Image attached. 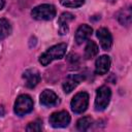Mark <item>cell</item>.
Returning <instances> with one entry per match:
<instances>
[{
  "mask_svg": "<svg viewBox=\"0 0 132 132\" xmlns=\"http://www.w3.org/2000/svg\"><path fill=\"white\" fill-rule=\"evenodd\" d=\"M66 50H67L66 43H59V44H56V45L50 47L45 53H43L40 56V58H39L40 64L42 66H46L52 61L59 60V59L63 58L66 53Z\"/></svg>",
  "mask_w": 132,
  "mask_h": 132,
  "instance_id": "1",
  "label": "cell"
},
{
  "mask_svg": "<svg viewBox=\"0 0 132 132\" xmlns=\"http://www.w3.org/2000/svg\"><path fill=\"white\" fill-rule=\"evenodd\" d=\"M31 15L38 21H50L56 15V8L52 4H41L32 9Z\"/></svg>",
  "mask_w": 132,
  "mask_h": 132,
  "instance_id": "2",
  "label": "cell"
},
{
  "mask_svg": "<svg viewBox=\"0 0 132 132\" xmlns=\"http://www.w3.org/2000/svg\"><path fill=\"white\" fill-rule=\"evenodd\" d=\"M111 97V91L108 87L102 86L100 87L96 92V98H95V108L98 111L104 110L107 105L109 104Z\"/></svg>",
  "mask_w": 132,
  "mask_h": 132,
  "instance_id": "3",
  "label": "cell"
},
{
  "mask_svg": "<svg viewBox=\"0 0 132 132\" xmlns=\"http://www.w3.org/2000/svg\"><path fill=\"white\" fill-rule=\"evenodd\" d=\"M33 109V100L32 98L27 95H20L16 98V101L14 103V112L18 116H24L32 111Z\"/></svg>",
  "mask_w": 132,
  "mask_h": 132,
  "instance_id": "4",
  "label": "cell"
},
{
  "mask_svg": "<svg viewBox=\"0 0 132 132\" xmlns=\"http://www.w3.org/2000/svg\"><path fill=\"white\" fill-rule=\"evenodd\" d=\"M89 104V95L86 92L77 93L71 100V109L75 113H82Z\"/></svg>",
  "mask_w": 132,
  "mask_h": 132,
  "instance_id": "5",
  "label": "cell"
},
{
  "mask_svg": "<svg viewBox=\"0 0 132 132\" xmlns=\"http://www.w3.org/2000/svg\"><path fill=\"white\" fill-rule=\"evenodd\" d=\"M50 124L55 127V128H63L69 125L70 123V116L67 111L65 110H61V111H57L51 114L50 119Z\"/></svg>",
  "mask_w": 132,
  "mask_h": 132,
  "instance_id": "6",
  "label": "cell"
},
{
  "mask_svg": "<svg viewBox=\"0 0 132 132\" xmlns=\"http://www.w3.org/2000/svg\"><path fill=\"white\" fill-rule=\"evenodd\" d=\"M85 79V76L82 74H70L66 77V79L63 82V90L66 94L70 93L72 90H74L81 80Z\"/></svg>",
  "mask_w": 132,
  "mask_h": 132,
  "instance_id": "7",
  "label": "cell"
},
{
  "mask_svg": "<svg viewBox=\"0 0 132 132\" xmlns=\"http://www.w3.org/2000/svg\"><path fill=\"white\" fill-rule=\"evenodd\" d=\"M97 38L100 41V45L104 51H108L112 45V36L108 29L100 28L97 31Z\"/></svg>",
  "mask_w": 132,
  "mask_h": 132,
  "instance_id": "8",
  "label": "cell"
},
{
  "mask_svg": "<svg viewBox=\"0 0 132 132\" xmlns=\"http://www.w3.org/2000/svg\"><path fill=\"white\" fill-rule=\"evenodd\" d=\"M23 78L25 79V85L27 88L33 89L40 81V74L36 69H28L24 72Z\"/></svg>",
  "mask_w": 132,
  "mask_h": 132,
  "instance_id": "9",
  "label": "cell"
},
{
  "mask_svg": "<svg viewBox=\"0 0 132 132\" xmlns=\"http://www.w3.org/2000/svg\"><path fill=\"white\" fill-rule=\"evenodd\" d=\"M40 103L44 106L52 107L59 103V98L57 94L52 90H44L40 94Z\"/></svg>",
  "mask_w": 132,
  "mask_h": 132,
  "instance_id": "10",
  "label": "cell"
},
{
  "mask_svg": "<svg viewBox=\"0 0 132 132\" xmlns=\"http://www.w3.org/2000/svg\"><path fill=\"white\" fill-rule=\"evenodd\" d=\"M74 20V15L70 12H63L58 21L59 24V32L61 35H65L69 31V23Z\"/></svg>",
  "mask_w": 132,
  "mask_h": 132,
  "instance_id": "11",
  "label": "cell"
},
{
  "mask_svg": "<svg viewBox=\"0 0 132 132\" xmlns=\"http://www.w3.org/2000/svg\"><path fill=\"white\" fill-rule=\"evenodd\" d=\"M92 32H93V29L89 25H86V24L80 25L77 28L76 33H75V41H76V43L77 44H81L82 42H85L91 36Z\"/></svg>",
  "mask_w": 132,
  "mask_h": 132,
  "instance_id": "12",
  "label": "cell"
},
{
  "mask_svg": "<svg viewBox=\"0 0 132 132\" xmlns=\"http://www.w3.org/2000/svg\"><path fill=\"white\" fill-rule=\"evenodd\" d=\"M110 68V59L108 56H101L96 60L95 63V72L97 74H105Z\"/></svg>",
  "mask_w": 132,
  "mask_h": 132,
  "instance_id": "13",
  "label": "cell"
},
{
  "mask_svg": "<svg viewBox=\"0 0 132 132\" xmlns=\"http://www.w3.org/2000/svg\"><path fill=\"white\" fill-rule=\"evenodd\" d=\"M131 16H132V13H131V8L130 6L126 7V8H123L121 9L119 12H118V20L119 22L122 24V25H125V26H129L130 23H131Z\"/></svg>",
  "mask_w": 132,
  "mask_h": 132,
  "instance_id": "14",
  "label": "cell"
},
{
  "mask_svg": "<svg viewBox=\"0 0 132 132\" xmlns=\"http://www.w3.org/2000/svg\"><path fill=\"white\" fill-rule=\"evenodd\" d=\"M98 52H99L98 45L94 41L90 40V41H88L86 48H85V58L86 59H92L98 54Z\"/></svg>",
  "mask_w": 132,
  "mask_h": 132,
  "instance_id": "15",
  "label": "cell"
},
{
  "mask_svg": "<svg viewBox=\"0 0 132 132\" xmlns=\"http://www.w3.org/2000/svg\"><path fill=\"white\" fill-rule=\"evenodd\" d=\"M11 32V26L5 19H0V40L6 38Z\"/></svg>",
  "mask_w": 132,
  "mask_h": 132,
  "instance_id": "16",
  "label": "cell"
},
{
  "mask_svg": "<svg viewBox=\"0 0 132 132\" xmlns=\"http://www.w3.org/2000/svg\"><path fill=\"white\" fill-rule=\"evenodd\" d=\"M92 124H93V120H92L91 117H84V118H80L77 121L76 127L79 131H86L90 128V126Z\"/></svg>",
  "mask_w": 132,
  "mask_h": 132,
  "instance_id": "17",
  "label": "cell"
},
{
  "mask_svg": "<svg viewBox=\"0 0 132 132\" xmlns=\"http://www.w3.org/2000/svg\"><path fill=\"white\" fill-rule=\"evenodd\" d=\"M60 2L63 6L76 8V7L81 6L85 3V0H60Z\"/></svg>",
  "mask_w": 132,
  "mask_h": 132,
  "instance_id": "18",
  "label": "cell"
},
{
  "mask_svg": "<svg viewBox=\"0 0 132 132\" xmlns=\"http://www.w3.org/2000/svg\"><path fill=\"white\" fill-rule=\"evenodd\" d=\"M41 127H42V122L39 121V120H36L34 122H31L27 126L26 130L27 131H40L41 130Z\"/></svg>",
  "mask_w": 132,
  "mask_h": 132,
  "instance_id": "19",
  "label": "cell"
},
{
  "mask_svg": "<svg viewBox=\"0 0 132 132\" xmlns=\"http://www.w3.org/2000/svg\"><path fill=\"white\" fill-rule=\"evenodd\" d=\"M4 7V0H0V10Z\"/></svg>",
  "mask_w": 132,
  "mask_h": 132,
  "instance_id": "20",
  "label": "cell"
}]
</instances>
